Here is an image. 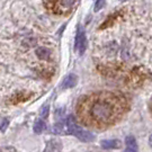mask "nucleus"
<instances>
[{"instance_id":"1","label":"nucleus","mask_w":152,"mask_h":152,"mask_svg":"<svg viewBox=\"0 0 152 152\" xmlns=\"http://www.w3.org/2000/svg\"><path fill=\"white\" fill-rule=\"evenodd\" d=\"M126 103L121 96L100 92L86 98L79 107V114L88 125L104 127L115 123L125 112Z\"/></svg>"},{"instance_id":"2","label":"nucleus","mask_w":152,"mask_h":152,"mask_svg":"<svg viewBox=\"0 0 152 152\" xmlns=\"http://www.w3.org/2000/svg\"><path fill=\"white\" fill-rule=\"evenodd\" d=\"M65 124H66V127H68L69 133H71L72 135L77 136L80 141L91 142L95 140V135H94L92 133H90V132L83 130L82 127H80V126L76 123V120H75V117H73L72 115H70V116L66 117Z\"/></svg>"},{"instance_id":"3","label":"nucleus","mask_w":152,"mask_h":152,"mask_svg":"<svg viewBox=\"0 0 152 152\" xmlns=\"http://www.w3.org/2000/svg\"><path fill=\"white\" fill-rule=\"evenodd\" d=\"M76 4V0H52L50 8L54 11L55 14L63 15L68 14L72 10L73 6Z\"/></svg>"},{"instance_id":"4","label":"nucleus","mask_w":152,"mask_h":152,"mask_svg":"<svg viewBox=\"0 0 152 152\" xmlns=\"http://www.w3.org/2000/svg\"><path fill=\"white\" fill-rule=\"evenodd\" d=\"M86 46H87V39H86L85 31L81 27H79L77 31L76 41H75V50L79 54H82L86 50Z\"/></svg>"},{"instance_id":"5","label":"nucleus","mask_w":152,"mask_h":152,"mask_svg":"<svg viewBox=\"0 0 152 152\" xmlns=\"http://www.w3.org/2000/svg\"><path fill=\"white\" fill-rule=\"evenodd\" d=\"M77 82H78V77L76 75H73V73L68 75L64 78V80L62 81V88H64V89L73 88L77 85Z\"/></svg>"},{"instance_id":"6","label":"nucleus","mask_w":152,"mask_h":152,"mask_svg":"<svg viewBox=\"0 0 152 152\" xmlns=\"http://www.w3.org/2000/svg\"><path fill=\"white\" fill-rule=\"evenodd\" d=\"M100 145L105 150H113V149H118L121 147V143L118 140H103L100 142Z\"/></svg>"},{"instance_id":"7","label":"nucleus","mask_w":152,"mask_h":152,"mask_svg":"<svg viewBox=\"0 0 152 152\" xmlns=\"http://www.w3.org/2000/svg\"><path fill=\"white\" fill-rule=\"evenodd\" d=\"M125 142H126V150H125V152L137 151V145H136V141H135V139H134V136H132V135L126 136Z\"/></svg>"},{"instance_id":"8","label":"nucleus","mask_w":152,"mask_h":152,"mask_svg":"<svg viewBox=\"0 0 152 152\" xmlns=\"http://www.w3.org/2000/svg\"><path fill=\"white\" fill-rule=\"evenodd\" d=\"M45 129H46V124H45L44 121L37 120L35 122V124H34V132H35V133L39 134V133H42Z\"/></svg>"},{"instance_id":"9","label":"nucleus","mask_w":152,"mask_h":152,"mask_svg":"<svg viewBox=\"0 0 152 152\" xmlns=\"http://www.w3.org/2000/svg\"><path fill=\"white\" fill-rule=\"evenodd\" d=\"M36 54H37V56L41 59V60H46V59H49L50 58V51L48 49H45V48H39V49H37V51H36Z\"/></svg>"},{"instance_id":"10","label":"nucleus","mask_w":152,"mask_h":152,"mask_svg":"<svg viewBox=\"0 0 152 152\" xmlns=\"http://www.w3.org/2000/svg\"><path fill=\"white\" fill-rule=\"evenodd\" d=\"M105 4H106V1L105 0H97L96 1V4H95V8H94V10L96 11H99L102 8H104L105 7Z\"/></svg>"},{"instance_id":"11","label":"nucleus","mask_w":152,"mask_h":152,"mask_svg":"<svg viewBox=\"0 0 152 152\" xmlns=\"http://www.w3.org/2000/svg\"><path fill=\"white\" fill-rule=\"evenodd\" d=\"M63 130H64V127H63L62 123H56L54 125V127H53V132H54L55 134H61L63 132Z\"/></svg>"},{"instance_id":"12","label":"nucleus","mask_w":152,"mask_h":152,"mask_svg":"<svg viewBox=\"0 0 152 152\" xmlns=\"http://www.w3.org/2000/svg\"><path fill=\"white\" fill-rule=\"evenodd\" d=\"M49 105H44L43 107H42V109H41V112H39V115L42 116V117H48V115H49Z\"/></svg>"},{"instance_id":"13","label":"nucleus","mask_w":152,"mask_h":152,"mask_svg":"<svg viewBox=\"0 0 152 152\" xmlns=\"http://www.w3.org/2000/svg\"><path fill=\"white\" fill-rule=\"evenodd\" d=\"M8 124H9V121L8 120L2 121V123H1V125H0V131H1V132H5L6 129L8 127Z\"/></svg>"},{"instance_id":"14","label":"nucleus","mask_w":152,"mask_h":152,"mask_svg":"<svg viewBox=\"0 0 152 152\" xmlns=\"http://www.w3.org/2000/svg\"><path fill=\"white\" fill-rule=\"evenodd\" d=\"M64 112H65L64 108L56 109V110H55V116H56V117H61V116H62V114H64Z\"/></svg>"},{"instance_id":"15","label":"nucleus","mask_w":152,"mask_h":152,"mask_svg":"<svg viewBox=\"0 0 152 152\" xmlns=\"http://www.w3.org/2000/svg\"><path fill=\"white\" fill-rule=\"evenodd\" d=\"M149 144H150V147H152V135H150L149 137Z\"/></svg>"},{"instance_id":"16","label":"nucleus","mask_w":152,"mask_h":152,"mask_svg":"<svg viewBox=\"0 0 152 152\" xmlns=\"http://www.w3.org/2000/svg\"><path fill=\"white\" fill-rule=\"evenodd\" d=\"M122 1H125V0H122Z\"/></svg>"}]
</instances>
